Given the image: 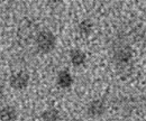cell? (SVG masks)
<instances>
[{"mask_svg":"<svg viewBox=\"0 0 146 121\" xmlns=\"http://www.w3.org/2000/svg\"><path fill=\"white\" fill-rule=\"evenodd\" d=\"M40 118L43 120H46V121H55V120H60L61 118V114L58 112L57 109L55 108H50L47 110H45L42 114H40Z\"/></svg>","mask_w":146,"mask_h":121,"instance_id":"9c48e42d","label":"cell"},{"mask_svg":"<svg viewBox=\"0 0 146 121\" xmlns=\"http://www.w3.org/2000/svg\"><path fill=\"white\" fill-rule=\"evenodd\" d=\"M61 1H62V0H45L46 5L50 6V7H55V6H57Z\"/></svg>","mask_w":146,"mask_h":121,"instance_id":"30bf717a","label":"cell"},{"mask_svg":"<svg viewBox=\"0 0 146 121\" xmlns=\"http://www.w3.org/2000/svg\"><path fill=\"white\" fill-rule=\"evenodd\" d=\"M56 83L61 89H69V87H72L73 84L72 75L66 69L60 71L57 74V77H56Z\"/></svg>","mask_w":146,"mask_h":121,"instance_id":"5b68a950","label":"cell"},{"mask_svg":"<svg viewBox=\"0 0 146 121\" xmlns=\"http://www.w3.org/2000/svg\"><path fill=\"white\" fill-rule=\"evenodd\" d=\"M18 113L15 106L6 105L0 110V119L3 121H14L17 120Z\"/></svg>","mask_w":146,"mask_h":121,"instance_id":"52a82bcc","label":"cell"},{"mask_svg":"<svg viewBox=\"0 0 146 121\" xmlns=\"http://www.w3.org/2000/svg\"><path fill=\"white\" fill-rule=\"evenodd\" d=\"M107 105L104 100L101 99H96L89 102L87 106V113L91 118H100L106 113Z\"/></svg>","mask_w":146,"mask_h":121,"instance_id":"277c9868","label":"cell"},{"mask_svg":"<svg viewBox=\"0 0 146 121\" xmlns=\"http://www.w3.org/2000/svg\"><path fill=\"white\" fill-rule=\"evenodd\" d=\"M70 61H71V64L75 67L82 66L87 62V55L81 50L74 48V50H71L70 52Z\"/></svg>","mask_w":146,"mask_h":121,"instance_id":"8992f818","label":"cell"},{"mask_svg":"<svg viewBox=\"0 0 146 121\" xmlns=\"http://www.w3.org/2000/svg\"><path fill=\"white\" fill-rule=\"evenodd\" d=\"M92 29H93V22H92L91 19H89V18L81 20V21L79 22V25H78V30H79V33H80V35H81L82 37H84V38L88 37L89 35L91 34Z\"/></svg>","mask_w":146,"mask_h":121,"instance_id":"ba28073f","label":"cell"},{"mask_svg":"<svg viewBox=\"0 0 146 121\" xmlns=\"http://www.w3.org/2000/svg\"><path fill=\"white\" fill-rule=\"evenodd\" d=\"M29 84V74L25 71H19L17 73H14L9 77V85L14 90L23 91Z\"/></svg>","mask_w":146,"mask_h":121,"instance_id":"3957f363","label":"cell"},{"mask_svg":"<svg viewBox=\"0 0 146 121\" xmlns=\"http://www.w3.org/2000/svg\"><path fill=\"white\" fill-rule=\"evenodd\" d=\"M35 44L40 54H50L56 46V37L51 30L43 29L36 35Z\"/></svg>","mask_w":146,"mask_h":121,"instance_id":"6da1fadb","label":"cell"},{"mask_svg":"<svg viewBox=\"0 0 146 121\" xmlns=\"http://www.w3.org/2000/svg\"><path fill=\"white\" fill-rule=\"evenodd\" d=\"M134 52L131 47L126 44H120L117 45L113 48V62L118 67H126L130 65L133 61Z\"/></svg>","mask_w":146,"mask_h":121,"instance_id":"7a4b0ae2","label":"cell"}]
</instances>
